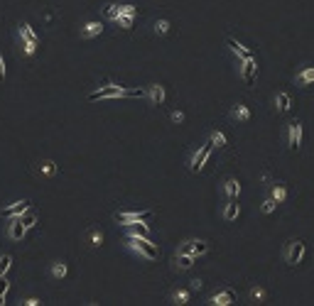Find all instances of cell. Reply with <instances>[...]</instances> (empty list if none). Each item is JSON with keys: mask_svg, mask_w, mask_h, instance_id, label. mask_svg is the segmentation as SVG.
<instances>
[{"mask_svg": "<svg viewBox=\"0 0 314 306\" xmlns=\"http://www.w3.org/2000/svg\"><path fill=\"white\" fill-rule=\"evenodd\" d=\"M170 20H157V22H155V34H167V32H170Z\"/></svg>", "mask_w": 314, "mask_h": 306, "instance_id": "cell-30", "label": "cell"}, {"mask_svg": "<svg viewBox=\"0 0 314 306\" xmlns=\"http://www.w3.org/2000/svg\"><path fill=\"white\" fill-rule=\"evenodd\" d=\"M270 196L278 201V206H280V203H285V201H287V186H285V184H280V181H275V184H273V189H270Z\"/></svg>", "mask_w": 314, "mask_h": 306, "instance_id": "cell-21", "label": "cell"}, {"mask_svg": "<svg viewBox=\"0 0 314 306\" xmlns=\"http://www.w3.org/2000/svg\"><path fill=\"white\" fill-rule=\"evenodd\" d=\"M211 152H214V145H211V142H204L199 150L194 152V157H192V162H189V169H192L194 174H199L201 169H204V164L209 162Z\"/></svg>", "mask_w": 314, "mask_h": 306, "instance_id": "cell-4", "label": "cell"}, {"mask_svg": "<svg viewBox=\"0 0 314 306\" xmlns=\"http://www.w3.org/2000/svg\"><path fill=\"white\" fill-rule=\"evenodd\" d=\"M7 287H10V282L5 279V275L0 277V304H2V299H5V292H7Z\"/></svg>", "mask_w": 314, "mask_h": 306, "instance_id": "cell-37", "label": "cell"}, {"mask_svg": "<svg viewBox=\"0 0 314 306\" xmlns=\"http://www.w3.org/2000/svg\"><path fill=\"white\" fill-rule=\"evenodd\" d=\"M145 96L150 98V103H152V106H162V103H165V86L150 84L147 88H145Z\"/></svg>", "mask_w": 314, "mask_h": 306, "instance_id": "cell-10", "label": "cell"}, {"mask_svg": "<svg viewBox=\"0 0 314 306\" xmlns=\"http://www.w3.org/2000/svg\"><path fill=\"white\" fill-rule=\"evenodd\" d=\"M275 208H278V201H275L273 196H268V198H265V201L260 203V211H263L265 216H270V213H273Z\"/></svg>", "mask_w": 314, "mask_h": 306, "instance_id": "cell-27", "label": "cell"}, {"mask_svg": "<svg viewBox=\"0 0 314 306\" xmlns=\"http://www.w3.org/2000/svg\"><path fill=\"white\" fill-rule=\"evenodd\" d=\"M150 216H152V211H118L113 218L120 225H138V223L147 221Z\"/></svg>", "mask_w": 314, "mask_h": 306, "instance_id": "cell-3", "label": "cell"}, {"mask_svg": "<svg viewBox=\"0 0 314 306\" xmlns=\"http://www.w3.org/2000/svg\"><path fill=\"white\" fill-rule=\"evenodd\" d=\"M25 211H29V201H15V203L5 206L0 213H2L5 218H12V216H22Z\"/></svg>", "mask_w": 314, "mask_h": 306, "instance_id": "cell-12", "label": "cell"}, {"mask_svg": "<svg viewBox=\"0 0 314 306\" xmlns=\"http://www.w3.org/2000/svg\"><path fill=\"white\" fill-rule=\"evenodd\" d=\"M238 213H241V203H238V198H229L226 201V208H224V221H236L238 218Z\"/></svg>", "mask_w": 314, "mask_h": 306, "instance_id": "cell-14", "label": "cell"}, {"mask_svg": "<svg viewBox=\"0 0 314 306\" xmlns=\"http://www.w3.org/2000/svg\"><path fill=\"white\" fill-rule=\"evenodd\" d=\"M22 49H25V54L32 56L37 52V42H27V39H22Z\"/></svg>", "mask_w": 314, "mask_h": 306, "instance_id": "cell-36", "label": "cell"}, {"mask_svg": "<svg viewBox=\"0 0 314 306\" xmlns=\"http://www.w3.org/2000/svg\"><path fill=\"white\" fill-rule=\"evenodd\" d=\"M236 302V292L233 289H224V292H219V294H214L211 299H209V304L211 306H229Z\"/></svg>", "mask_w": 314, "mask_h": 306, "instance_id": "cell-11", "label": "cell"}, {"mask_svg": "<svg viewBox=\"0 0 314 306\" xmlns=\"http://www.w3.org/2000/svg\"><path fill=\"white\" fill-rule=\"evenodd\" d=\"M25 233H27V228L22 225V221H20L17 216H12L10 223H7V238H10V240H22Z\"/></svg>", "mask_w": 314, "mask_h": 306, "instance_id": "cell-9", "label": "cell"}, {"mask_svg": "<svg viewBox=\"0 0 314 306\" xmlns=\"http://www.w3.org/2000/svg\"><path fill=\"white\" fill-rule=\"evenodd\" d=\"M120 15H125V17H135V15H138V7H135V5H120Z\"/></svg>", "mask_w": 314, "mask_h": 306, "instance_id": "cell-34", "label": "cell"}, {"mask_svg": "<svg viewBox=\"0 0 314 306\" xmlns=\"http://www.w3.org/2000/svg\"><path fill=\"white\" fill-rule=\"evenodd\" d=\"M275 106H278V111H280V113L290 111V106H292V98H290V93H285V91H278V93H275Z\"/></svg>", "mask_w": 314, "mask_h": 306, "instance_id": "cell-20", "label": "cell"}, {"mask_svg": "<svg viewBox=\"0 0 314 306\" xmlns=\"http://www.w3.org/2000/svg\"><path fill=\"white\" fill-rule=\"evenodd\" d=\"M226 44H229V49L233 52V54H238V59H248V56H253V52L251 49H246L241 42H236V39H226Z\"/></svg>", "mask_w": 314, "mask_h": 306, "instance_id": "cell-19", "label": "cell"}, {"mask_svg": "<svg viewBox=\"0 0 314 306\" xmlns=\"http://www.w3.org/2000/svg\"><path fill=\"white\" fill-rule=\"evenodd\" d=\"M106 17L108 20H118L120 17V5H115V2H111V5H106Z\"/></svg>", "mask_w": 314, "mask_h": 306, "instance_id": "cell-29", "label": "cell"}, {"mask_svg": "<svg viewBox=\"0 0 314 306\" xmlns=\"http://www.w3.org/2000/svg\"><path fill=\"white\" fill-rule=\"evenodd\" d=\"M66 272H69L66 262H61V260H59V262L52 265V277H54V279H64V277H66Z\"/></svg>", "mask_w": 314, "mask_h": 306, "instance_id": "cell-26", "label": "cell"}, {"mask_svg": "<svg viewBox=\"0 0 314 306\" xmlns=\"http://www.w3.org/2000/svg\"><path fill=\"white\" fill-rule=\"evenodd\" d=\"M172 120H174V123H182V120H184V113H182V111H174V113H172Z\"/></svg>", "mask_w": 314, "mask_h": 306, "instance_id": "cell-38", "label": "cell"}, {"mask_svg": "<svg viewBox=\"0 0 314 306\" xmlns=\"http://www.w3.org/2000/svg\"><path fill=\"white\" fill-rule=\"evenodd\" d=\"M125 245H128L133 252H138L140 257H145V260H157V255H160L157 245H155V243H152L147 235L128 233V235H125Z\"/></svg>", "mask_w": 314, "mask_h": 306, "instance_id": "cell-2", "label": "cell"}, {"mask_svg": "<svg viewBox=\"0 0 314 306\" xmlns=\"http://www.w3.org/2000/svg\"><path fill=\"white\" fill-rule=\"evenodd\" d=\"M287 147H290L292 152H297V150L302 147V123H300L297 118L287 123Z\"/></svg>", "mask_w": 314, "mask_h": 306, "instance_id": "cell-5", "label": "cell"}, {"mask_svg": "<svg viewBox=\"0 0 314 306\" xmlns=\"http://www.w3.org/2000/svg\"><path fill=\"white\" fill-rule=\"evenodd\" d=\"M17 218L22 221V225H25V228H32V225L37 223V216H34V213H29V211H25V213H22V216H17Z\"/></svg>", "mask_w": 314, "mask_h": 306, "instance_id": "cell-31", "label": "cell"}, {"mask_svg": "<svg viewBox=\"0 0 314 306\" xmlns=\"http://www.w3.org/2000/svg\"><path fill=\"white\" fill-rule=\"evenodd\" d=\"M101 32H103V22H98V20H91V22H86L84 27H81V37L91 39V37H98Z\"/></svg>", "mask_w": 314, "mask_h": 306, "instance_id": "cell-17", "label": "cell"}, {"mask_svg": "<svg viewBox=\"0 0 314 306\" xmlns=\"http://www.w3.org/2000/svg\"><path fill=\"white\" fill-rule=\"evenodd\" d=\"M88 245L91 248H101L103 245V233L101 230H91L88 233Z\"/></svg>", "mask_w": 314, "mask_h": 306, "instance_id": "cell-28", "label": "cell"}, {"mask_svg": "<svg viewBox=\"0 0 314 306\" xmlns=\"http://www.w3.org/2000/svg\"><path fill=\"white\" fill-rule=\"evenodd\" d=\"M209 250H211V245H209L206 240H184V243L179 245V252H187V255H192V257H201V255H206Z\"/></svg>", "mask_w": 314, "mask_h": 306, "instance_id": "cell-7", "label": "cell"}, {"mask_svg": "<svg viewBox=\"0 0 314 306\" xmlns=\"http://www.w3.org/2000/svg\"><path fill=\"white\" fill-rule=\"evenodd\" d=\"M133 20H135V17H125V15H120L115 22H118L123 29H133Z\"/></svg>", "mask_w": 314, "mask_h": 306, "instance_id": "cell-35", "label": "cell"}, {"mask_svg": "<svg viewBox=\"0 0 314 306\" xmlns=\"http://www.w3.org/2000/svg\"><path fill=\"white\" fill-rule=\"evenodd\" d=\"M221 189H224V196H226V198H238V196H241V181L229 176V179H224Z\"/></svg>", "mask_w": 314, "mask_h": 306, "instance_id": "cell-13", "label": "cell"}, {"mask_svg": "<svg viewBox=\"0 0 314 306\" xmlns=\"http://www.w3.org/2000/svg\"><path fill=\"white\" fill-rule=\"evenodd\" d=\"M302 257H305V243H302V240H287V245H285L287 265H300Z\"/></svg>", "mask_w": 314, "mask_h": 306, "instance_id": "cell-6", "label": "cell"}, {"mask_svg": "<svg viewBox=\"0 0 314 306\" xmlns=\"http://www.w3.org/2000/svg\"><path fill=\"white\" fill-rule=\"evenodd\" d=\"M256 74H258L256 59H253V56H248V59H241V76H243V81H246V84H253Z\"/></svg>", "mask_w": 314, "mask_h": 306, "instance_id": "cell-8", "label": "cell"}, {"mask_svg": "<svg viewBox=\"0 0 314 306\" xmlns=\"http://www.w3.org/2000/svg\"><path fill=\"white\" fill-rule=\"evenodd\" d=\"M20 37H22V39H27V42H39L37 32H34V29L29 27L27 22H22V25H20Z\"/></svg>", "mask_w": 314, "mask_h": 306, "instance_id": "cell-25", "label": "cell"}, {"mask_svg": "<svg viewBox=\"0 0 314 306\" xmlns=\"http://www.w3.org/2000/svg\"><path fill=\"white\" fill-rule=\"evenodd\" d=\"M194 260H197V257H192V255H187V252H177V255H174V265H177L179 270H192V267H194Z\"/></svg>", "mask_w": 314, "mask_h": 306, "instance_id": "cell-18", "label": "cell"}, {"mask_svg": "<svg viewBox=\"0 0 314 306\" xmlns=\"http://www.w3.org/2000/svg\"><path fill=\"white\" fill-rule=\"evenodd\" d=\"M39 174H42V176H54V174H57V164H54L52 159H42V162H39Z\"/></svg>", "mask_w": 314, "mask_h": 306, "instance_id": "cell-24", "label": "cell"}, {"mask_svg": "<svg viewBox=\"0 0 314 306\" xmlns=\"http://www.w3.org/2000/svg\"><path fill=\"white\" fill-rule=\"evenodd\" d=\"M231 118L238 120V123H248V120H251V108L243 106V103H236V106L231 108Z\"/></svg>", "mask_w": 314, "mask_h": 306, "instance_id": "cell-15", "label": "cell"}, {"mask_svg": "<svg viewBox=\"0 0 314 306\" xmlns=\"http://www.w3.org/2000/svg\"><path fill=\"white\" fill-rule=\"evenodd\" d=\"M295 84L297 86H312L314 84V66H305L302 71H297Z\"/></svg>", "mask_w": 314, "mask_h": 306, "instance_id": "cell-16", "label": "cell"}, {"mask_svg": "<svg viewBox=\"0 0 314 306\" xmlns=\"http://www.w3.org/2000/svg\"><path fill=\"white\" fill-rule=\"evenodd\" d=\"M251 299L258 302V304L265 302V289H263V287H253V289H251Z\"/></svg>", "mask_w": 314, "mask_h": 306, "instance_id": "cell-33", "label": "cell"}, {"mask_svg": "<svg viewBox=\"0 0 314 306\" xmlns=\"http://www.w3.org/2000/svg\"><path fill=\"white\" fill-rule=\"evenodd\" d=\"M209 142H211L214 147H226V145H229V140H226V135H224L221 130H211V135H209Z\"/></svg>", "mask_w": 314, "mask_h": 306, "instance_id": "cell-23", "label": "cell"}, {"mask_svg": "<svg viewBox=\"0 0 314 306\" xmlns=\"http://www.w3.org/2000/svg\"><path fill=\"white\" fill-rule=\"evenodd\" d=\"M5 79V61H2V56H0V81Z\"/></svg>", "mask_w": 314, "mask_h": 306, "instance_id": "cell-40", "label": "cell"}, {"mask_svg": "<svg viewBox=\"0 0 314 306\" xmlns=\"http://www.w3.org/2000/svg\"><path fill=\"white\" fill-rule=\"evenodd\" d=\"M10 265H12V257L10 255H0V277L10 270Z\"/></svg>", "mask_w": 314, "mask_h": 306, "instance_id": "cell-32", "label": "cell"}, {"mask_svg": "<svg viewBox=\"0 0 314 306\" xmlns=\"http://www.w3.org/2000/svg\"><path fill=\"white\" fill-rule=\"evenodd\" d=\"M42 302L37 299V297H29V299H25V306H39Z\"/></svg>", "mask_w": 314, "mask_h": 306, "instance_id": "cell-39", "label": "cell"}, {"mask_svg": "<svg viewBox=\"0 0 314 306\" xmlns=\"http://www.w3.org/2000/svg\"><path fill=\"white\" fill-rule=\"evenodd\" d=\"M189 297H192L189 289H174V292H172V304H177V306L189 304Z\"/></svg>", "mask_w": 314, "mask_h": 306, "instance_id": "cell-22", "label": "cell"}, {"mask_svg": "<svg viewBox=\"0 0 314 306\" xmlns=\"http://www.w3.org/2000/svg\"><path fill=\"white\" fill-rule=\"evenodd\" d=\"M135 96H145V91L111 84V86H101V88H96L93 93H88V101L96 103V101H106V98H135Z\"/></svg>", "mask_w": 314, "mask_h": 306, "instance_id": "cell-1", "label": "cell"}]
</instances>
